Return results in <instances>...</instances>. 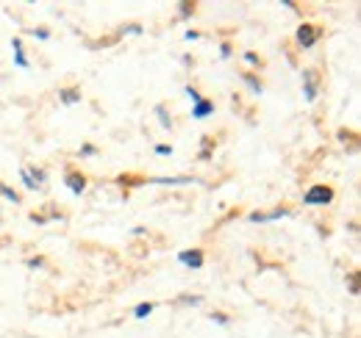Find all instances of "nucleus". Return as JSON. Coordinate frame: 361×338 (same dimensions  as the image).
Wrapping results in <instances>:
<instances>
[{
	"label": "nucleus",
	"mask_w": 361,
	"mask_h": 338,
	"mask_svg": "<svg viewBox=\"0 0 361 338\" xmlns=\"http://www.w3.org/2000/svg\"><path fill=\"white\" fill-rule=\"evenodd\" d=\"M211 114H214V100H198L192 106V117L195 119H206V117H211Z\"/></svg>",
	"instance_id": "obj_6"
},
{
	"label": "nucleus",
	"mask_w": 361,
	"mask_h": 338,
	"mask_svg": "<svg viewBox=\"0 0 361 338\" xmlns=\"http://www.w3.org/2000/svg\"><path fill=\"white\" fill-rule=\"evenodd\" d=\"M203 144H206V147H203V150H200V158H203V161H206V158H211V139H209V136H206V139H203Z\"/></svg>",
	"instance_id": "obj_18"
},
{
	"label": "nucleus",
	"mask_w": 361,
	"mask_h": 338,
	"mask_svg": "<svg viewBox=\"0 0 361 338\" xmlns=\"http://www.w3.org/2000/svg\"><path fill=\"white\" fill-rule=\"evenodd\" d=\"M14 61H17V67H23V70H28V59L23 56V50H14Z\"/></svg>",
	"instance_id": "obj_16"
},
{
	"label": "nucleus",
	"mask_w": 361,
	"mask_h": 338,
	"mask_svg": "<svg viewBox=\"0 0 361 338\" xmlns=\"http://www.w3.org/2000/svg\"><path fill=\"white\" fill-rule=\"evenodd\" d=\"M198 31H187V34H184V39H189V42H195V39H198Z\"/></svg>",
	"instance_id": "obj_30"
},
{
	"label": "nucleus",
	"mask_w": 361,
	"mask_h": 338,
	"mask_svg": "<svg viewBox=\"0 0 361 338\" xmlns=\"http://www.w3.org/2000/svg\"><path fill=\"white\" fill-rule=\"evenodd\" d=\"M350 294H353V297H358V274H350Z\"/></svg>",
	"instance_id": "obj_17"
},
{
	"label": "nucleus",
	"mask_w": 361,
	"mask_h": 338,
	"mask_svg": "<svg viewBox=\"0 0 361 338\" xmlns=\"http://www.w3.org/2000/svg\"><path fill=\"white\" fill-rule=\"evenodd\" d=\"M28 266H31V269H39V266H45V258H31V261H28Z\"/></svg>",
	"instance_id": "obj_29"
},
{
	"label": "nucleus",
	"mask_w": 361,
	"mask_h": 338,
	"mask_svg": "<svg viewBox=\"0 0 361 338\" xmlns=\"http://www.w3.org/2000/svg\"><path fill=\"white\" fill-rule=\"evenodd\" d=\"M31 222H36V225H45L48 219H45V216H39V214H34V216H31Z\"/></svg>",
	"instance_id": "obj_31"
},
{
	"label": "nucleus",
	"mask_w": 361,
	"mask_h": 338,
	"mask_svg": "<svg viewBox=\"0 0 361 338\" xmlns=\"http://www.w3.org/2000/svg\"><path fill=\"white\" fill-rule=\"evenodd\" d=\"M122 34H142V25H139V23H131V25H125V28H122Z\"/></svg>",
	"instance_id": "obj_19"
},
{
	"label": "nucleus",
	"mask_w": 361,
	"mask_h": 338,
	"mask_svg": "<svg viewBox=\"0 0 361 338\" xmlns=\"http://www.w3.org/2000/svg\"><path fill=\"white\" fill-rule=\"evenodd\" d=\"M153 308H156L153 302H142V305H136V308H133V319H144V316H150V313H153Z\"/></svg>",
	"instance_id": "obj_12"
},
{
	"label": "nucleus",
	"mask_w": 361,
	"mask_h": 338,
	"mask_svg": "<svg viewBox=\"0 0 361 338\" xmlns=\"http://www.w3.org/2000/svg\"><path fill=\"white\" fill-rule=\"evenodd\" d=\"M211 321H217V324H228V316L217 310V313H211Z\"/></svg>",
	"instance_id": "obj_22"
},
{
	"label": "nucleus",
	"mask_w": 361,
	"mask_h": 338,
	"mask_svg": "<svg viewBox=\"0 0 361 338\" xmlns=\"http://www.w3.org/2000/svg\"><path fill=\"white\" fill-rule=\"evenodd\" d=\"M59 100L64 103V106H72V103H78V100H81V89H75V86L59 89Z\"/></svg>",
	"instance_id": "obj_8"
},
{
	"label": "nucleus",
	"mask_w": 361,
	"mask_h": 338,
	"mask_svg": "<svg viewBox=\"0 0 361 338\" xmlns=\"http://www.w3.org/2000/svg\"><path fill=\"white\" fill-rule=\"evenodd\" d=\"M178 261L189 269H200L203 266V249H184L178 255Z\"/></svg>",
	"instance_id": "obj_4"
},
{
	"label": "nucleus",
	"mask_w": 361,
	"mask_h": 338,
	"mask_svg": "<svg viewBox=\"0 0 361 338\" xmlns=\"http://www.w3.org/2000/svg\"><path fill=\"white\" fill-rule=\"evenodd\" d=\"M64 183H67V189H70L72 194H84V189H86V178L81 172H70L64 178Z\"/></svg>",
	"instance_id": "obj_5"
},
{
	"label": "nucleus",
	"mask_w": 361,
	"mask_h": 338,
	"mask_svg": "<svg viewBox=\"0 0 361 338\" xmlns=\"http://www.w3.org/2000/svg\"><path fill=\"white\" fill-rule=\"evenodd\" d=\"M242 81L247 83V89L253 92V95H261V92H264V86H261V81L256 75H250V72H247V75H242Z\"/></svg>",
	"instance_id": "obj_10"
},
{
	"label": "nucleus",
	"mask_w": 361,
	"mask_h": 338,
	"mask_svg": "<svg viewBox=\"0 0 361 338\" xmlns=\"http://www.w3.org/2000/svg\"><path fill=\"white\" fill-rule=\"evenodd\" d=\"M303 202L306 205H328V202H333V189L331 186H311L303 194Z\"/></svg>",
	"instance_id": "obj_1"
},
{
	"label": "nucleus",
	"mask_w": 361,
	"mask_h": 338,
	"mask_svg": "<svg viewBox=\"0 0 361 338\" xmlns=\"http://www.w3.org/2000/svg\"><path fill=\"white\" fill-rule=\"evenodd\" d=\"M178 302L180 305H200V297H189V294H187V297H180Z\"/></svg>",
	"instance_id": "obj_23"
},
{
	"label": "nucleus",
	"mask_w": 361,
	"mask_h": 338,
	"mask_svg": "<svg viewBox=\"0 0 361 338\" xmlns=\"http://www.w3.org/2000/svg\"><path fill=\"white\" fill-rule=\"evenodd\" d=\"M220 56H223V59H228V56H231V45H228V42L220 45Z\"/></svg>",
	"instance_id": "obj_28"
},
{
	"label": "nucleus",
	"mask_w": 361,
	"mask_h": 338,
	"mask_svg": "<svg viewBox=\"0 0 361 338\" xmlns=\"http://www.w3.org/2000/svg\"><path fill=\"white\" fill-rule=\"evenodd\" d=\"M34 36L36 39H50V31L48 28H34Z\"/></svg>",
	"instance_id": "obj_24"
},
{
	"label": "nucleus",
	"mask_w": 361,
	"mask_h": 338,
	"mask_svg": "<svg viewBox=\"0 0 361 338\" xmlns=\"http://www.w3.org/2000/svg\"><path fill=\"white\" fill-rule=\"evenodd\" d=\"M95 153H97L95 144H84V147H81V155H84V158H89V155H95Z\"/></svg>",
	"instance_id": "obj_20"
},
{
	"label": "nucleus",
	"mask_w": 361,
	"mask_h": 338,
	"mask_svg": "<svg viewBox=\"0 0 361 338\" xmlns=\"http://www.w3.org/2000/svg\"><path fill=\"white\" fill-rule=\"evenodd\" d=\"M156 114H158V119H161L164 128H169V125H172V119H169V114H167V108H164V106H156Z\"/></svg>",
	"instance_id": "obj_14"
},
{
	"label": "nucleus",
	"mask_w": 361,
	"mask_h": 338,
	"mask_svg": "<svg viewBox=\"0 0 361 338\" xmlns=\"http://www.w3.org/2000/svg\"><path fill=\"white\" fill-rule=\"evenodd\" d=\"M189 14H192V3H180V17L187 20Z\"/></svg>",
	"instance_id": "obj_27"
},
{
	"label": "nucleus",
	"mask_w": 361,
	"mask_h": 338,
	"mask_svg": "<svg viewBox=\"0 0 361 338\" xmlns=\"http://www.w3.org/2000/svg\"><path fill=\"white\" fill-rule=\"evenodd\" d=\"M319 36H322V31H319L317 25L303 23L300 28H297V45H300V48H314Z\"/></svg>",
	"instance_id": "obj_2"
},
{
	"label": "nucleus",
	"mask_w": 361,
	"mask_h": 338,
	"mask_svg": "<svg viewBox=\"0 0 361 338\" xmlns=\"http://www.w3.org/2000/svg\"><path fill=\"white\" fill-rule=\"evenodd\" d=\"M0 197H6L9 202H14V205L20 202V194H17V191H14V189H9V186H3V183H0Z\"/></svg>",
	"instance_id": "obj_13"
},
{
	"label": "nucleus",
	"mask_w": 361,
	"mask_h": 338,
	"mask_svg": "<svg viewBox=\"0 0 361 338\" xmlns=\"http://www.w3.org/2000/svg\"><path fill=\"white\" fill-rule=\"evenodd\" d=\"M25 172H28V178L34 180L36 186H42L45 180H48V172H45V169H36V166H31V169H25Z\"/></svg>",
	"instance_id": "obj_11"
},
{
	"label": "nucleus",
	"mask_w": 361,
	"mask_h": 338,
	"mask_svg": "<svg viewBox=\"0 0 361 338\" xmlns=\"http://www.w3.org/2000/svg\"><path fill=\"white\" fill-rule=\"evenodd\" d=\"M156 155H172V147H169V144H158Z\"/></svg>",
	"instance_id": "obj_25"
},
{
	"label": "nucleus",
	"mask_w": 361,
	"mask_h": 338,
	"mask_svg": "<svg viewBox=\"0 0 361 338\" xmlns=\"http://www.w3.org/2000/svg\"><path fill=\"white\" fill-rule=\"evenodd\" d=\"M245 61H247V64H261V61H259V56L253 53V50H247V53H245Z\"/></svg>",
	"instance_id": "obj_26"
},
{
	"label": "nucleus",
	"mask_w": 361,
	"mask_h": 338,
	"mask_svg": "<svg viewBox=\"0 0 361 338\" xmlns=\"http://www.w3.org/2000/svg\"><path fill=\"white\" fill-rule=\"evenodd\" d=\"M153 183H161V186H187V183H192V178H189V175H180V178H156Z\"/></svg>",
	"instance_id": "obj_9"
},
{
	"label": "nucleus",
	"mask_w": 361,
	"mask_h": 338,
	"mask_svg": "<svg viewBox=\"0 0 361 338\" xmlns=\"http://www.w3.org/2000/svg\"><path fill=\"white\" fill-rule=\"evenodd\" d=\"M184 92H187V95H189V97H192V103L203 100V97H200V92H198V89H195V86H187V89H184Z\"/></svg>",
	"instance_id": "obj_21"
},
{
	"label": "nucleus",
	"mask_w": 361,
	"mask_h": 338,
	"mask_svg": "<svg viewBox=\"0 0 361 338\" xmlns=\"http://www.w3.org/2000/svg\"><path fill=\"white\" fill-rule=\"evenodd\" d=\"M283 216H289V211L286 208H278V211H272V214H250L247 222H275V219H283Z\"/></svg>",
	"instance_id": "obj_7"
},
{
	"label": "nucleus",
	"mask_w": 361,
	"mask_h": 338,
	"mask_svg": "<svg viewBox=\"0 0 361 338\" xmlns=\"http://www.w3.org/2000/svg\"><path fill=\"white\" fill-rule=\"evenodd\" d=\"M20 178H23L25 189H31V191H36V189H39V186H36V183H34V180H31V178H28V172H25V169H20Z\"/></svg>",
	"instance_id": "obj_15"
},
{
	"label": "nucleus",
	"mask_w": 361,
	"mask_h": 338,
	"mask_svg": "<svg viewBox=\"0 0 361 338\" xmlns=\"http://www.w3.org/2000/svg\"><path fill=\"white\" fill-rule=\"evenodd\" d=\"M317 92H319V78L314 70H303V97L308 103L317 100Z\"/></svg>",
	"instance_id": "obj_3"
}]
</instances>
